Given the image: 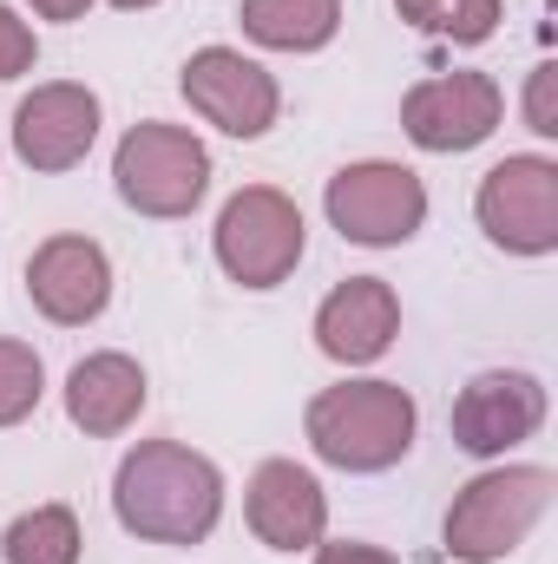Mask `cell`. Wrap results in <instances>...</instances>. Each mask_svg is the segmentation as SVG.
<instances>
[{
    "label": "cell",
    "instance_id": "ba28073f",
    "mask_svg": "<svg viewBox=\"0 0 558 564\" xmlns=\"http://www.w3.org/2000/svg\"><path fill=\"white\" fill-rule=\"evenodd\" d=\"M178 86H184L191 112L211 119L230 139H264L282 112V86L270 79V66H257L237 46H197L184 59V79Z\"/></svg>",
    "mask_w": 558,
    "mask_h": 564
},
{
    "label": "cell",
    "instance_id": "5bb4252c",
    "mask_svg": "<svg viewBox=\"0 0 558 564\" xmlns=\"http://www.w3.org/2000/svg\"><path fill=\"white\" fill-rule=\"evenodd\" d=\"M401 335V295L382 276H348L335 282L315 308V348L342 368H368L395 348Z\"/></svg>",
    "mask_w": 558,
    "mask_h": 564
},
{
    "label": "cell",
    "instance_id": "7c38bea8",
    "mask_svg": "<svg viewBox=\"0 0 558 564\" xmlns=\"http://www.w3.org/2000/svg\"><path fill=\"white\" fill-rule=\"evenodd\" d=\"M26 295L46 322L60 328H86L106 315L112 302V257L93 243V237H46L33 257H26Z\"/></svg>",
    "mask_w": 558,
    "mask_h": 564
},
{
    "label": "cell",
    "instance_id": "2e32d148",
    "mask_svg": "<svg viewBox=\"0 0 558 564\" xmlns=\"http://www.w3.org/2000/svg\"><path fill=\"white\" fill-rule=\"evenodd\" d=\"M237 20L270 53H322L342 33V0H244Z\"/></svg>",
    "mask_w": 558,
    "mask_h": 564
},
{
    "label": "cell",
    "instance_id": "603a6c76",
    "mask_svg": "<svg viewBox=\"0 0 558 564\" xmlns=\"http://www.w3.org/2000/svg\"><path fill=\"white\" fill-rule=\"evenodd\" d=\"M26 7H33L40 20H86V7H93V0H26Z\"/></svg>",
    "mask_w": 558,
    "mask_h": 564
},
{
    "label": "cell",
    "instance_id": "30bf717a",
    "mask_svg": "<svg viewBox=\"0 0 558 564\" xmlns=\"http://www.w3.org/2000/svg\"><path fill=\"white\" fill-rule=\"evenodd\" d=\"M539 426H546V388L539 375H519V368H486L453 401V446L473 459H500Z\"/></svg>",
    "mask_w": 558,
    "mask_h": 564
},
{
    "label": "cell",
    "instance_id": "8992f818",
    "mask_svg": "<svg viewBox=\"0 0 558 564\" xmlns=\"http://www.w3.org/2000/svg\"><path fill=\"white\" fill-rule=\"evenodd\" d=\"M322 210L342 230V243L395 250V243H415L427 224V184L395 158H362V164H342L329 177Z\"/></svg>",
    "mask_w": 558,
    "mask_h": 564
},
{
    "label": "cell",
    "instance_id": "ac0fdd59",
    "mask_svg": "<svg viewBox=\"0 0 558 564\" xmlns=\"http://www.w3.org/2000/svg\"><path fill=\"white\" fill-rule=\"evenodd\" d=\"M395 13L453 46H480L500 33V0H395Z\"/></svg>",
    "mask_w": 558,
    "mask_h": 564
},
{
    "label": "cell",
    "instance_id": "44dd1931",
    "mask_svg": "<svg viewBox=\"0 0 558 564\" xmlns=\"http://www.w3.org/2000/svg\"><path fill=\"white\" fill-rule=\"evenodd\" d=\"M558 66H533V79H526V126L539 132V139H558Z\"/></svg>",
    "mask_w": 558,
    "mask_h": 564
},
{
    "label": "cell",
    "instance_id": "8fae6325",
    "mask_svg": "<svg viewBox=\"0 0 558 564\" xmlns=\"http://www.w3.org/2000/svg\"><path fill=\"white\" fill-rule=\"evenodd\" d=\"M99 144V93L79 79L33 86L13 106V151L26 171H73Z\"/></svg>",
    "mask_w": 558,
    "mask_h": 564
},
{
    "label": "cell",
    "instance_id": "5b68a950",
    "mask_svg": "<svg viewBox=\"0 0 558 564\" xmlns=\"http://www.w3.org/2000/svg\"><path fill=\"white\" fill-rule=\"evenodd\" d=\"M112 184L119 197L139 210V217H191L211 191V151L197 132L184 126H164V119H144L132 126L119 151H112Z\"/></svg>",
    "mask_w": 558,
    "mask_h": 564
},
{
    "label": "cell",
    "instance_id": "4fadbf2b",
    "mask_svg": "<svg viewBox=\"0 0 558 564\" xmlns=\"http://www.w3.org/2000/svg\"><path fill=\"white\" fill-rule=\"evenodd\" d=\"M244 519L270 552H315L329 532V492L309 466L296 459H264L244 492Z\"/></svg>",
    "mask_w": 558,
    "mask_h": 564
},
{
    "label": "cell",
    "instance_id": "cb8c5ba5",
    "mask_svg": "<svg viewBox=\"0 0 558 564\" xmlns=\"http://www.w3.org/2000/svg\"><path fill=\"white\" fill-rule=\"evenodd\" d=\"M106 7H119V13H139V7H158V0H106Z\"/></svg>",
    "mask_w": 558,
    "mask_h": 564
},
{
    "label": "cell",
    "instance_id": "277c9868",
    "mask_svg": "<svg viewBox=\"0 0 558 564\" xmlns=\"http://www.w3.org/2000/svg\"><path fill=\"white\" fill-rule=\"evenodd\" d=\"M302 243H309V224L296 210V197L277 184H244L224 210H217V230H211V250H217V270L244 289H277L296 276L302 263Z\"/></svg>",
    "mask_w": 558,
    "mask_h": 564
},
{
    "label": "cell",
    "instance_id": "3957f363",
    "mask_svg": "<svg viewBox=\"0 0 558 564\" xmlns=\"http://www.w3.org/2000/svg\"><path fill=\"white\" fill-rule=\"evenodd\" d=\"M552 466H493L480 479L460 486V499L447 506V552L460 564H500L513 558L533 525L552 506Z\"/></svg>",
    "mask_w": 558,
    "mask_h": 564
},
{
    "label": "cell",
    "instance_id": "7a4b0ae2",
    "mask_svg": "<svg viewBox=\"0 0 558 564\" xmlns=\"http://www.w3.org/2000/svg\"><path fill=\"white\" fill-rule=\"evenodd\" d=\"M420 408L401 381H342L322 388L302 414V433L322 466L335 473H388L415 446Z\"/></svg>",
    "mask_w": 558,
    "mask_h": 564
},
{
    "label": "cell",
    "instance_id": "d6986e66",
    "mask_svg": "<svg viewBox=\"0 0 558 564\" xmlns=\"http://www.w3.org/2000/svg\"><path fill=\"white\" fill-rule=\"evenodd\" d=\"M40 394H46V361L26 341H0V426L33 421Z\"/></svg>",
    "mask_w": 558,
    "mask_h": 564
},
{
    "label": "cell",
    "instance_id": "ffe728a7",
    "mask_svg": "<svg viewBox=\"0 0 558 564\" xmlns=\"http://www.w3.org/2000/svg\"><path fill=\"white\" fill-rule=\"evenodd\" d=\"M33 59H40L33 26H26L13 7H0V86H7V79H20V73H33Z\"/></svg>",
    "mask_w": 558,
    "mask_h": 564
},
{
    "label": "cell",
    "instance_id": "9c48e42d",
    "mask_svg": "<svg viewBox=\"0 0 558 564\" xmlns=\"http://www.w3.org/2000/svg\"><path fill=\"white\" fill-rule=\"evenodd\" d=\"M500 119H506V93L493 73H433L401 99V132L433 158L486 144L500 132Z\"/></svg>",
    "mask_w": 558,
    "mask_h": 564
},
{
    "label": "cell",
    "instance_id": "6da1fadb",
    "mask_svg": "<svg viewBox=\"0 0 558 564\" xmlns=\"http://www.w3.org/2000/svg\"><path fill=\"white\" fill-rule=\"evenodd\" d=\"M112 512L144 545H204L224 519V473L184 440H139L112 473Z\"/></svg>",
    "mask_w": 558,
    "mask_h": 564
},
{
    "label": "cell",
    "instance_id": "e0dca14e",
    "mask_svg": "<svg viewBox=\"0 0 558 564\" xmlns=\"http://www.w3.org/2000/svg\"><path fill=\"white\" fill-rule=\"evenodd\" d=\"M79 552H86V532H79L73 506H33L0 539L7 564H79Z\"/></svg>",
    "mask_w": 558,
    "mask_h": 564
},
{
    "label": "cell",
    "instance_id": "7402d4cb",
    "mask_svg": "<svg viewBox=\"0 0 558 564\" xmlns=\"http://www.w3.org/2000/svg\"><path fill=\"white\" fill-rule=\"evenodd\" d=\"M315 564H401L382 545H362V539H335V545H315Z\"/></svg>",
    "mask_w": 558,
    "mask_h": 564
},
{
    "label": "cell",
    "instance_id": "52a82bcc",
    "mask_svg": "<svg viewBox=\"0 0 558 564\" xmlns=\"http://www.w3.org/2000/svg\"><path fill=\"white\" fill-rule=\"evenodd\" d=\"M473 217H480L493 250H506V257H552L558 250V164L546 151L500 158L480 177V191H473Z\"/></svg>",
    "mask_w": 558,
    "mask_h": 564
},
{
    "label": "cell",
    "instance_id": "9a60e30c",
    "mask_svg": "<svg viewBox=\"0 0 558 564\" xmlns=\"http://www.w3.org/2000/svg\"><path fill=\"white\" fill-rule=\"evenodd\" d=\"M151 388H144V368L132 355L106 348V355H86L73 375H66V421L93 440H112L144 414Z\"/></svg>",
    "mask_w": 558,
    "mask_h": 564
}]
</instances>
